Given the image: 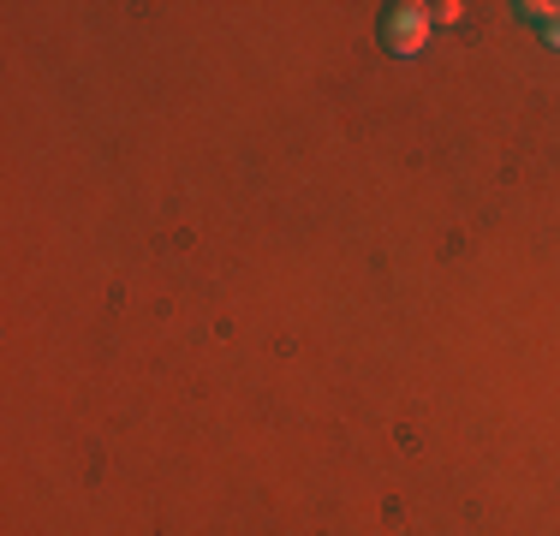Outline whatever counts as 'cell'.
<instances>
[{
	"label": "cell",
	"instance_id": "cell-4",
	"mask_svg": "<svg viewBox=\"0 0 560 536\" xmlns=\"http://www.w3.org/2000/svg\"><path fill=\"white\" fill-rule=\"evenodd\" d=\"M542 43H549V48H560V19H549V24H542Z\"/></svg>",
	"mask_w": 560,
	"mask_h": 536
},
{
	"label": "cell",
	"instance_id": "cell-3",
	"mask_svg": "<svg viewBox=\"0 0 560 536\" xmlns=\"http://www.w3.org/2000/svg\"><path fill=\"white\" fill-rule=\"evenodd\" d=\"M430 19H442V24H453V19H465V7H459V0H442V7H430Z\"/></svg>",
	"mask_w": 560,
	"mask_h": 536
},
{
	"label": "cell",
	"instance_id": "cell-1",
	"mask_svg": "<svg viewBox=\"0 0 560 536\" xmlns=\"http://www.w3.org/2000/svg\"><path fill=\"white\" fill-rule=\"evenodd\" d=\"M430 7H418V0H394L388 12H382V48L399 54V60H418L423 43H430Z\"/></svg>",
	"mask_w": 560,
	"mask_h": 536
},
{
	"label": "cell",
	"instance_id": "cell-2",
	"mask_svg": "<svg viewBox=\"0 0 560 536\" xmlns=\"http://www.w3.org/2000/svg\"><path fill=\"white\" fill-rule=\"evenodd\" d=\"M518 19H525V24H537V31H542V24H549V19H560V7H555V0H518Z\"/></svg>",
	"mask_w": 560,
	"mask_h": 536
}]
</instances>
